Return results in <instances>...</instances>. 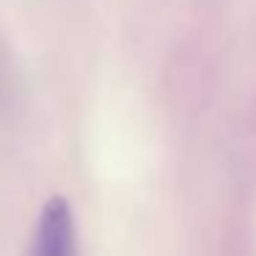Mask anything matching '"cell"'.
<instances>
[{
  "mask_svg": "<svg viewBox=\"0 0 256 256\" xmlns=\"http://www.w3.org/2000/svg\"><path fill=\"white\" fill-rule=\"evenodd\" d=\"M30 256H78L74 218L66 198H50L34 232Z\"/></svg>",
  "mask_w": 256,
  "mask_h": 256,
  "instance_id": "1",
  "label": "cell"
}]
</instances>
